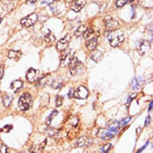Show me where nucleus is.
I'll return each mask as SVG.
<instances>
[{
  "label": "nucleus",
  "mask_w": 153,
  "mask_h": 153,
  "mask_svg": "<svg viewBox=\"0 0 153 153\" xmlns=\"http://www.w3.org/2000/svg\"><path fill=\"white\" fill-rule=\"evenodd\" d=\"M22 87H23V82H22L21 80L13 81L10 85V88L12 89V90H14V92H18L19 89H22Z\"/></svg>",
  "instance_id": "obj_18"
},
{
  "label": "nucleus",
  "mask_w": 153,
  "mask_h": 153,
  "mask_svg": "<svg viewBox=\"0 0 153 153\" xmlns=\"http://www.w3.org/2000/svg\"><path fill=\"white\" fill-rule=\"evenodd\" d=\"M28 2H30V3H34V2H36L37 0H27Z\"/></svg>",
  "instance_id": "obj_37"
},
{
  "label": "nucleus",
  "mask_w": 153,
  "mask_h": 153,
  "mask_svg": "<svg viewBox=\"0 0 153 153\" xmlns=\"http://www.w3.org/2000/svg\"><path fill=\"white\" fill-rule=\"evenodd\" d=\"M86 3H87V0H75L71 5V9L75 12H79L86 5Z\"/></svg>",
  "instance_id": "obj_12"
},
{
  "label": "nucleus",
  "mask_w": 153,
  "mask_h": 153,
  "mask_svg": "<svg viewBox=\"0 0 153 153\" xmlns=\"http://www.w3.org/2000/svg\"><path fill=\"white\" fill-rule=\"evenodd\" d=\"M75 0H65V3H71V2H74Z\"/></svg>",
  "instance_id": "obj_36"
},
{
  "label": "nucleus",
  "mask_w": 153,
  "mask_h": 153,
  "mask_svg": "<svg viewBox=\"0 0 153 153\" xmlns=\"http://www.w3.org/2000/svg\"><path fill=\"white\" fill-rule=\"evenodd\" d=\"M12 102V97L9 95H4L3 98H2V103H3V105L5 106V107H8L9 105L11 104Z\"/></svg>",
  "instance_id": "obj_21"
},
{
  "label": "nucleus",
  "mask_w": 153,
  "mask_h": 153,
  "mask_svg": "<svg viewBox=\"0 0 153 153\" xmlns=\"http://www.w3.org/2000/svg\"><path fill=\"white\" fill-rule=\"evenodd\" d=\"M88 95H89L88 89L86 88L85 86H80V87L75 91L74 97L78 98V99H85V98L88 97Z\"/></svg>",
  "instance_id": "obj_10"
},
{
  "label": "nucleus",
  "mask_w": 153,
  "mask_h": 153,
  "mask_svg": "<svg viewBox=\"0 0 153 153\" xmlns=\"http://www.w3.org/2000/svg\"><path fill=\"white\" fill-rule=\"evenodd\" d=\"M37 19H38V14L34 12V13H31L30 16H26V18L22 19L21 25L23 26V28H30V27H32L36 23Z\"/></svg>",
  "instance_id": "obj_4"
},
{
  "label": "nucleus",
  "mask_w": 153,
  "mask_h": 153,
  "mask_svg": "<svg viewBox=\"0 0 153 153\" xmlns=\"http://www.w3.org/2000/svg\"><path fill=\"white\" fill-rule=\"evenodd\" d=\"M0 1H1V0H0Z\"/></svg>",
  "instance_id": "obj_39"
},
{
  "label": "nucleus",
  "mask_w": 153,
  "mask_h": 153,
  "mask_svg": "<svg viewBox=\"0 0 153 153\" xmlns=\"http://www.w3.org/2000/svg\"><path fill=\"white\" fill-rule=\"evenodd\" d=\"M26 78L30 83H35L38 80V71L35 68H29V71H27Z\"/></svg>",
  "instance_id": "obj_13"
},
{
  "label": "nucleus",
  "mask_w": 153,
  "mask_h": 153,
  "mask_svg": "<svg viewBox=\"0 0 153 153\" xmlns=\"http://www.w3.org/2000/svg\"><path fill=\"white\" fill-rule=\"evenodd\" d=\"M4 76V65L2 63H0V80L3 78Z\"/></svg>",
  "instance_id": "obj_32"
},
{
  "label": "nucleus",
  "mask_w": 153,
  "mask_h": 153,
  "mask_svg": "<svg viewBox=\"0 0 153 153\" xmlns=\"http://www.w3.org/2000/svg\"><path fill=\"white\" fill-rule=\"evenodd\" d=\"M63 86V83L59 82V81H53L52 83H51V87L53 89H59L61 88Z\"/></svg>",
  "instance_id": "obj_26"
},
{
  "label": "nucleus",
  "mask_w": 153,
  "mask_h": 153,
  "mask_svg": "<svg viewBox=\"0 0 153 153\" xmlns=\"http://www.w3.org/2000/svg\"><path fill=\"white\" fill-rule=\"evenodd\" d=\"M107 39L112 47H118L125 41V33L120 29L113 30V31H108Z\"/></svg>",
  "instance_id": "obj_1"
},
{
  "label": "nucleus",
  "mask_w": 153,
  "mask_h": 153,
  "mask_svg": "<svg viewBox=\"0 0 153 153\" xmlns=\"http://www.w3.org/2000/svg\"><path fill=\"white\" fill-rule=\"evenodd\" d=\"M143 80L141 78H135L134 80L132 81V89L133 90H139L142 86Z\"/></svg>",
  "instance_id": "obj_17"
},
{
  "label": "nucleus",
  "mask_w": 153,
  "mask_h": 153,
  "mask_svg": "<svg viewBox=\"0 0 153 153\" xmlns=\"http://www.w3.org/2000/svg\"><path fill=\"white\" fill-rule=\"evenodd\" d=\"M7 57L10 59H14V60H19L22 57V52L16 50H9L7 52Z\"/></svg>",
  "instance_id": "obj_16"
},
{
  "label": "nucleus",
  "mask_w": 153,
  "mask_h": 153,
  "mask_svg": "<svg viewBox=\"0 0 153 153\" xmlns=\"http://www.w3.org/2000/svg\"><path fill=\"white\" fill-rule=\"evenodd\" d=\"M74 94H75V91H74V89H71V90H70V93H68V97H70V98H73V97H74Z\"/></svg>",
  "instance_id": "obj_35"
},
{
  "label": "nucleus",
  "mask_w": 153,
  "mask_h": 153,
  "mask_svg": "<svg viewBox=\"0 0 153 153\" xmlns=\"http://www.w3.org/2000/svg\"><path fill=\"white\" fill-rule=\"evenodd\" d=\"M109 148H110V144H105L104 146L102 147V149H101V150H102V153H106L108 151V149H109Z\"/></svg>",
  "instance_id": "obj_33"
},
{
  "label": "nucleus",
  "mask_w": 153,
  "mask_h": 153,
  "mask_svg": "<svg viewBox=\"0 0 153 153\" xmlns=\"http://www.w3.org/2000/svg\"><path fill=\"white\" fill-rule=\"evenodd\" d=\"M86 30H87V27L84 26V25H82V26H80L78 29L75 31V33H74V35H75L76 37H81V36H84V34H85Z\"/></svg>",
  "instance_id": "obj_19"
},
{
  "label": "nucleus",
  "mask_w": 153,
  "mask_h": 153,
  "mask_svg": "<svg viewBox=\"0 0 153 153\" xmlns=\"http://www.w3.org/2000/svg\"><path fill=\"white\" fill-rule=\"evenodd\" d=\"M104 24H105V28L108 30V31H113V30L118 29L120 25H118V22L117 19L110 18V16H106L104 19Z\"/></svg>",
  "instance_id": "obj_8"
},
{
  "label": "nucleus",
  "mask_w": 153,
  "mask_h": 153,
  "mask_svg": "<svg viewBox=\"0 0 153 153\" xmlns=\"http://www.w3.org/2000/svg\"><path fill=\"white\" fill-rule=\"evenodd\" d=\"M91 58L92 60H94L95 62H99V61L102 60L103 58V52L101 50H93L91 52Z\"/></svg>",
  "instance_id": "obj_15"
},
{
  "label": "nucleus",
  "mask_w": 153,
  "mask_h": 153,
  "mask_svg": "<svg viewBox=\"0 0 153 153\" xmlns=\"http://www.w3.org/2000/svg\"><path fill=\"white\" fill-rule=\"evenodd\" d=\"M1 22H2V19H1V18H0V23H1Z\"/></svg>",
  "instance_id": "obj_38"
},
{
  "label": "nucleus",
  "mask_w": 153,
  "mask_h": 153,
  "mask_svg": "<svg viewBox=\"0 0 153 153\" xmlns=\"http://www.w3.org/2000/svg\"><path fill=\"white\" fill-rule=\"evenodd\" d=\"M46 145V140H44V142H41L39 144H34L29 148L30 153H43L44 148Z\"/></svg>",
  "instance_id": "obj_11"
},
{
  "label": "nucleus",
  "mask_w": 153,
  "mask_h": 153,
  "mask_svg": "<svg viewBox=\"0 0 153 153\" xmlns=\"http://www.w3.org/2000/svg\"><path fill=\"white\" fill-rule=\"evenodd\" d=\"M92 143H93V140L91 139L90 137H86V136H83V137H80L76 141V147L86 148V147L90 146Z\"/></svg>",
  "instance_id": "obj_9"
},
{
  "label": "nucleus",
  "mask_w": 153,
  "mask_h": 153,
  "mask_svg": "<svg viewBox=\"0 0 153 153\" xmlns=\"http://www.w3.org/2000/svg\"><path fill=\"white\" fill-rule=\"evenodd\" d=\"M44 40H45L46 43H51V42H54L55 41V36H54L53 33L51 32H48L45 36H44Z\"/></svg>",
  "instance_id": "obj_20"
},
{
  "label": "nucleus",
  "mask_w": 153,
  "mask_h": 153,
  "mask_svg": "<svg viewBox=\"0 0 153 153\" xmlns=\"http://www.w3.org/2000/svg\"><path fill=\"white\" fill-rule=\"evenodd\" d=\"M10 130H12V126L11 125H7V126H5V127L3 128V129H1L2 132H6V133H8Z\"/></svg>",
  "instance_id": "obj_31"
},
{
  "label": "nucleus",
  "mask_w": 153,
  "mask_h": 153,
  "mask_svg": "<svg viewBox=\"0 0 153 153\" xmlns=\"http://www.w3.org/2000/svg\"><path fill=\"white\" fill-rule=\"evenodd\" d=\"M71 40V37L68 35V34L65 35L63 38H61L60 40L57 42V44H56V49H57L58 51H60V52L65 51V49H68Z\"/></svg>",
  "instance_id": "obj_5"
},
{
  "label": "nucleus",
  "mask_w": 153,
  "mask_h": 153,
  "mask_svg": "<svg viewBox=\"0 0 153 153\" xmlns=\"http://www.w3.org/2000/svg\"><path fill=\"white\" fill-rule=\"evenodd\" d=\"M132 1H134V0H117L115 6H117V8H120V7L125 6L126 4H128L129 2H132Z\"/></svg>",
  "instance_id": "obj_24"
},
{
  "label": "nucleus",
  "mask_w": 153,
  "mask_h": 153,
  "mask_svg": "<svg viewBox=\"0 0 153 153\" xmlns=\"http://www.w3.org/2000/svg\"><path fill=\"white\" fill-rule=\"evenodd\" d=\"M83 68V63L78 59V57L73 56V58L71 59L70 63H68V71H70L71 76H75L79 73V71H81Z\"/></svg>",
  "instance_id": "obj_3"
},
{
  "label": "nucleus",
  "mask_w": 153,
  "mask_h": 153,
  "mask_svg": "<svg viewBox=\"0 0 153 153\" xmlns=\"http://www.w3.org/2000/svg\"><path fill=\"white\" fill-rule=\"evenodd\" d=\"M54 0H41V5L42 6H46V5H50Z\"/></svg>",
  "instance_id": "obj_30"
},
{
  "label": "nucleus",
  "mask_w": 153,
  "mask_h": 153,
  "mask_svg": "<svg viewBox=\"0 0 153 153\" xmlns=\"http://www.w3.org/2000/svg\"><path fill=\"white\" fill-rule=\"evenodd\" d=\"M73 51L70 50L68 48L65 49V51H62L61 52V66H68L71 59L73 58Z\"/></svg>",
  "instance_id": "obj_7"
},
{
  "label": "nucleus",
  "mask_w": 153,
  "mask_h": 153,
  "mask_svg": "<svg viewBox=\"0 0 153 153\" xmlns=\"http://www.w3.org/2000/svg\"><path fill=\"white\" fill-rule=\"evenodd\" d=\"M47 83V76H43V78H41L40 80L37 82V87H40L42 85H45V84Z\"/></svg>",
  "instance_id": "obj_27"
},
{
  "label": "nucleus",
  "mask_w": 153,
  "mask_h": 153,
  "mask_svg": "<svg viewBox=\"0 0 153 153\" xmlns=\"http://www.w3.org/2000/svg\"><path fill=\"white\" fill-rule=\"evenodd\" d=\"M97 45H98V38H91L86 41V47L90 51L95 50Z\"/></svg>",
  "instance_id": "obj_14"
},
{
  "label": "nucleus",
  "mask_w": 153,
  "mask_h": 153,
  "mask_svg": "<svg viewBox=\"0 0 153 153\" xmlns=\"http://www.w3.org/2000/svg\"><path fill=\"white\" fill-rule=\"evenodd\" d=\"M55 104H56V107H59V106L62 105V102H63V98L61 97V96H57L55 99Z\"/></svg>",
  "instance_id": "obj_28"
},
{
  "label": "nucleus",
  "mask_w": 153,
  "mask_h": 153,
  "mask_svg": "<svg viewBox=\"0 0 153 153\" xmlns=\"http://www.w3.org/2000/svg\"><path fill=\"white\" fill-rule=\"evenodd\" d=\"M152 0H139V4L142 5L143 7H146V8H149V7H152Z\"/></svg>",
  "instance_id": "obj_22"
},
{
  "label": "nucleus",
  "mask_w": 153,
  "mask_h": 153,
  "mask_svg": "<svg viewBox=\"0 0 153 153\" xmlns=\"http://www.w3.org/2000/svg\"><path fill=\"white\" fill-rule=\"evenodd\" d=\"M32 104H33V98L29 93H24L23 95L19 97L18 106L19 108V110L22 111H27L31 108Z\"/></svg>",
  "instance_id": "obj_2"
},
{
  "label": "nucleus",
  "mask_w": 153,
  "mask_h": 153,
  "mask_svg": "<svg viewBox=\"0 0 153 153\" xmlns=\"http://www.w3.org/2000/svg\"><path fill=\"white\" fill-rule=\"evenodd\" d=\"M150 49H151V45L147 40L140 41L137 45V50L140 55H145L147 52H149Z\"/></svg>",
  "instance_id": "obj_6"
},
{
  "label": "nucleus",
  "mask_w": 153,
  "mask_h": 153,
  "mask_svg": "<svg viewBox=\"0 0 153 153\" xmlns=\"http://www.w3.org/2000/svg\"><path fill=\"white\" fill-rule=\"evenodd\" d=\"M56 115H57V110H54V111L48 117L47 120H46V125H50V124H51V122L53 120L54 117H56Z\"/></svg>",
  "instance_id": "obj_25"
},
{
  "label": "nucleus",
  "mask_w": 153,
  "mask_h": 153,
  "mask_svg": "<svg viewBox=\"0 0 153 153\" xmlns=\"http://www.w3.org/2000/svg\"><path fill=\"white\" fill-rule=\"evenodd\" d=\"M0 153H8V148L5 144H0Z\"/></svg>",
  "instance_id": "obj_29"
},
{
  "label": "nucleus",
  "mask_w": 153,
  "mask_h": 153,
  "mask_svg": "<svg viewBox=\"0 0 153 153\" xmlns=\"http://www.w3.org/2000/svg\"><path fill=\"white\" fill-rule=\"evenodd\" d=\"M46 133H47L49 136H51V137H55V136H57L59 133H60V131H58L57 129H54V128H48Z\"/></svg>",
  "instance_id": "obj_23"
},
{
  "label": "nucleus",
  "mask_w": 153,
  "mask_h": 153,
  "mask_svg": "<svg viewBox=\"0 0 153 153\" xmlns=\"http://www.w3.org/2000/svg\"><path fill=\"white\" fill-rule=\"evenodd\" d=\"M131 120V117H127V118H126V120H123V122L122 123H120V127H123V126H125L126 124H127V123L128 122H129V120Z\"/></svg>",
  "instance_id": "obj_34"
}]
</instances>
